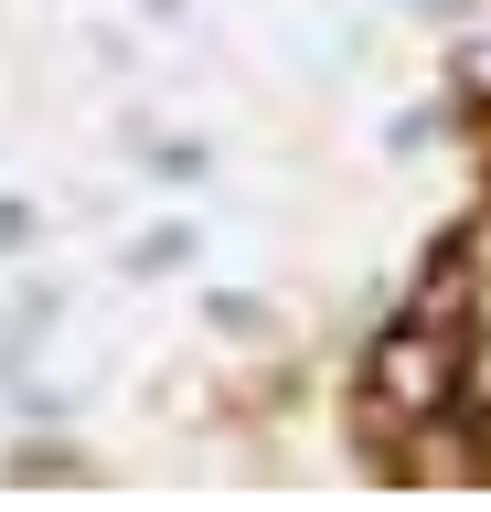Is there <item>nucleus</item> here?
Wrapping results in <instances>:
<instances>
[{"instance_id":"nucleus-1","label":"nucleus","mask_w":491,"mask_h":512,"mask_svg":"<svg viewBox=\"0 0 491 512\" xmlns=\"http://www.w3.org/2000/svg\"><path fill=\"white\" fill-rule=\"evenodd\" d=\"M449 384H459L449 331H395V342L374 352V395H385L395 416H438V406H449Z\"/></svg>"}]
</instances>
